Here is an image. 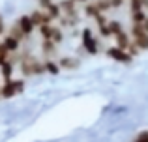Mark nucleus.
Listing matches in <instances>:
<instances>
[{"label":"nucleus","instance_id":"nucleus-1","mask_svg":"<svg viewBox=\"0 0 148 142\" xmlns=\"http://www.w3.org/2000/svg\"><path fill=\"white\" fill-rule=\"evenodd\" d=\"M23 90H25V80L11 79V80H8V82L0 84V97L2 99H11L17 94H21Z\"/></svg>","mask_w":148,"mask_h":142},{"label":"nucleus","instance_id":"nucleus-8","mask_svg":"<svg viewBox=\"0 0 148 142\" xmlns=\"http://www.w3.org/2000/svg\"><path fill=\"white\" fill-rule=\"evenodd\" d=\"M45 71L51 73V75H56L60 71V66H58V60H45Z\"/></svg>","mask_w":148,"mask_h":142},{"label":"nucleus","instance_id":"nucleus-3","mask_svg":"<svg viewBox=\"0 0 148 142\" xmlns=\"http://www.w3.org/2000/svg\"><path fill=\"white\" fill-rule=\"evenodd\" d=\"M107 56H111L112 60H116V62H122V64H130L131 60H133V56L130 54L127 51H124V49H120V47H111V49H107Z\"/></svg>","mask_w":148,"mask_h":142},{"label":"nucleus","instance_id":"nucleus-6","mask_svg":"<svg viewBox=\"0 0 148 142\" xmlns=\"http://www.w3.org/2000/svg\"><path fill=\"white\" fill-rule=\"evenodd\" d=\"M58 66H60V69H75V67H79V62H77L73 56H62V58H58Z\"/></svg>","mask_w":148,"mask_h":142},{"label":"nucleus","instance_id":"nucleus-7","mask_svg":"<svg viewBox=\"0 0 148 142\" xmlns=\"http://www.w3.org/2000/svg\"><path fill=\"white\" fill-rule=\"evenodd\" d=\"M13 66H15V64L10 60L8 64H4V66L0 67V75H2V80H4V82L11 80V75H13Z\"/></svg>","mask_w":148,"mask_h":142},{"label":"nucleus","instance_id":"nucleus-4","mask_svg":"<svg viewBox=\"0 0 148 142\" xmlns=\"http://www.w3.org/2000/svg\"><path fill=\"white\" fill-rule=\"evenodd\" d=\"M17 26L21 28V32L25 34V36H30V34L34 32V28H36V24L32 22V19H30V15H23V17L19 19Z\"/></svg>","mask_w":148,"mask_h":142},{"label":"nucleus","instance_id":"nucleus-10","mask_svg":"<svg viewBox=\"0 0 148 142\" xmlns=\"http://www.w3.org/2000/svg\"><path fill=\"white\" fill-rule=\"evenodd\" d=\"M4 34V21H2V17H0V36Z\"/></svg>","mask_w":148,"mask_h":142},{"label":"nucleus","instance_id":"nucleus-2","mask_svg":"<svg viewBox=\"0 0 148 142\" xmlns=\"http://www.w3.org/2000/svg\"><path fill=\"white\" fill-rule=\"evenodd\" d=\"M83 47H84V51H86L88 54H92V56L99 52V41L94 37V34H92L90 28L83 30Z\"/></svg>","mask_w":148,"mask_h":142},{"label":"nucleus","instance_id":"nucleus-5","mask_svg":"<svg viewBox=\"0 0 148 142\" xmlns=\"http://www.w3.org/2000/svg\"><path fill=\"white\" fill-rule=\"evenodd\" d=\"M2 45L8 49V52H10V54H15V52H19V47H21V41H19V39H15V37H11L10 34H8V36L4 37Z\"/></svg>","mask_w":148,"mask_h":142},{"label":"nucleus","instance_id":"nucleus-9","mask_svg":"<svg viewBox=\"0 0 148 142\" xmlns=\"http://www.w3.org/2000/svg\"><path fill=\"white\" fill-rule=\"evenodd\" d=\"M124 4V0H111V6H112V10H114V7H120Z\"/></svg>","mask_w":148,"mask_h":142},{"label":"nucleus","instance_id":"nucleus-11","mask_svg":"<svg viewBox=\"0 0 148 142\" xmlns=\"http://www.w3.org/2000/svg\"><path fill=\"white\" fill-rule=\"evenodd\" d=\"M71 2H75V4H77V2H84V4H88V0H71Z\"/></svg>","mask_w":148,"mask_h":142}]
</instances>
